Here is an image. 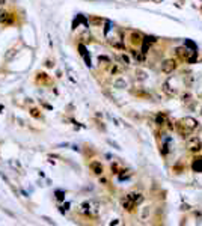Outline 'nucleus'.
Masks as SVG:
<instances>
[{"label":"nucleus","mask_w":202,"mask_h":226,"mask_svg":"<svg viewBox=\"0 0 202 226\" xmlns=\"http://www.w3.org/2000/svg\"><path fill=\"white\" fill-rule=\"evenodd\" d=\"M122 206L125 208L127 211H133V210H134V206H137V205H136L134 202L128 198V196H125V198L122 199Z\"/></svg>","instance_id":"423d86ee"},{"label":"nucleus","mask_w":202,"mask_h":226,"mask_svg":"<svg viewBox=\"0 0 202 226\" xmlns=\"http://www.w3.org/2000/svg\"><path fill=\"white\" fill-rule=\"evenodd\" d=\"M5 2H6V0H0V5H3Z\"/></svg>","instance_id":"9b49d317"},{"label":"nucleus","mask_w":202,"mask_h":226,"mask_svg":"<svg viewBox=\"0 0 202 226\" xmlns=\"http://www.w3.org/2000/svg\"><path fill=\"white\" fill-rule=\"evenodd\" d=\"M187 149L193 154H198L201 152L202 149V142L199 137H196V136H192V137L187 139Z\"/></svg>","instance_id":"f257e3e1"},{"label":"nucleus","mask_w":202,"mask_h":226,"mask_svg":"<svg viewBox=\"0 0 202 226\" xmlns=\"http://www.w3.org/2000/svg\"><path fill=\"white\" fill-rule=\"evenodd\" d=\"M156 121H157V124H158V125H163V124L166 122V115H163V113H158V115H157V119H156Z\"/></svg>","instance_id":"9d476101"},{"label":"nucleus","mask_w":202,"mask_h":226,"mask_svg":"<svg viewBox=\"0 0 202 226\" xmlns=\"http://www.w3.org/2000/svg\"><path fill=\"white\" fill-rule=\"evenodd\" d=\"M192 169L195 172H202V158H195L192 163Z\"/></svg>","instance_id":"1a4fd4ad"},{"label":"nucleus","mask_w":202,"mask_h":226,"mask_svg":"<svg viewBox=\"0 0 202 226\" xmlns=\"http://www.w3.org/2000/svg\"><path fill=\"white\" fill-rule=\"evenodd\" d=\"M201 115H202V110H201Z\"/></svg>","instance_id":"f8f14e48"},{"label":"nucleus","mask_w":202,"mask_h":226,"mask_svg":"<svg viewBox=\"0 0 202 226\" xmlns=\"http://www.w3.org/2000/svg\"><path fill=\"white\" fill-rule=\"evenodd\" d=\"M130 199H131L136 205H139V204H142V200H143V194L142 193H137V192H133V193H128L127 194Z\"/></svg>","instance_id":"39448f33"},{"label":"nucleus","mask_w":202,"mask_h":226,"mask_svg":"<svg viewBox=\"0 0 202 226\" xmlns=\"http://www.w3.org/2000/svg\"><path fill=\"white\" fill-rule=\"evenodd\" d=\"M180 122L182 124V127L186 128L187 131H190V133H192L193 130L198 128V121H196L195 118H192V116H186V118H182V119H180Z\"/></svg>","instance_id":"f03ea898"},{"label":"nucleus","mask_w":202,"mask_h":226,"mask_svg":"<svg viewBox=\"0 0 202 226\" xmlns=\"http://www.w3.org/2000/svg\"><path fill=\"white\" fill-rule=\"evenodd\" d=\"M89 166H91V169H92V172H94L95 175H101V174H103V166H101L100 161H92Z\"/></svg>","instance_id":"0eeeda50"},{"label":"nucleus","mask_w":202,"mask_h":226,"mask_svg":"<svg viewBox=\"0 0 202 226\" xmlns=\"http://www.w3.org/2000/svg\"><path fill=\"white\" fill-rule=\"evenodd\" d=\"M12 15L6 11H0V23H3V24H9V23H12Z\"/></svg>","instance_id":"20e7f679"},{"label":"nucleus","mask_w":202,"mask_h":226,"mask_svg":"<svg viewBox=\"0 0 202 226\" xmlns=\"http://www.w3.org/2000/svg\"><path fill=\"white\" fill-rule=\"evenodd\" d=\"M130 38H131V42H133L134 45H139V44L143 42V39H142V35H140V33H137V32H133Z\"/></svg>","instance_id":"6e6552de"},{"label":"nucleus","mask_w":202,"mask_h":226,"mask_svg":"<svg viewBox=\"0 0 202 226\" xmlns=\"http://www.w3.org/2000/svg\"><path fill=\"white\" fill-rule=\"evenodd\" d=\"M175 69H176V61H174V59H168V61H164L162 63V71L166 74L174 73Z\"/></svg>","instance_id":"7ed1b4c3"}]
</instances>
